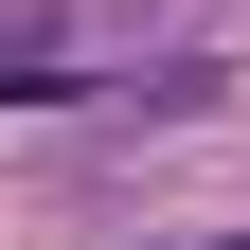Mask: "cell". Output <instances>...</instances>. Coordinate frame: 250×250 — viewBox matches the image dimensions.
Returning <instances> with one entry per match:
<instances>
[{
  "instance_id": "cell-1",
  "label": "cell",
  "mask_w": 250,
  "mask_h": 250,
  "mask_svg": "<svg viewBox=\"0 0 250 250\" xmlns=\"http://www.w3.org/2000/svg\"><path fill=\"white\" fill-rule=\"evenodd\" d=\"M89 107H107V125H179V107H214V54H161V72H107Z\"/></svg>"
},
{
  "instance_id": "cell-2",
  "label": "cell",
  "mask_w": 250,
  "mask_h": 250,
  "mask_svg": "<svg viewBox=\"0 0 250 250\" xmlns=\"http://www.w3.org/2000/svg\"><path fill=\"white\" fill-rule=\"evenodd\" d=\"M54 36H72V0H0V89L36 72V54H54Z\"/></svg>"
}]
</instances>
